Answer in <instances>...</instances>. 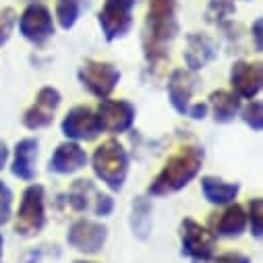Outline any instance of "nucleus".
I'll list each match as a JSON object with an SVG mask.
<instances>
[{
	"label": "nucleus",
	"instance_id": "1a4fd4ad",
	"mask_svg": "<svg viewBox=\"0 0 263 263\" xmlns=\"http://www.w3.org/2000/svg\"><path fill=\"white\" fill-rule=\"evenodd\" d=\"M106 238H108V228L104 224H100L96 220H87V218L73 222L69 228V234H67V242L75 251L85 253V255L100 253L106 245Z\"/></svg>",
	"mask_w": 263,
	"mask_h": 263
},
{
	"label": "nucleus",
	"instance_id": "c85d7f7f",
	"mask_svg": "<svg viewBox=\"0 0 263 263\" xmlns=\"http://www.w3.org/2000/svg\"><path fill=\"white\" fill-rule=\"evenodd\" d=\"M112 210H114V201H112V197L110 195H104V193H98V197H96V203H93V214L96 216H110L112 214Z\"/></svg>",
	"mask_w": 263,
	"mask_h": 263
},
{
	"label": "nucleus",
	"instance_id": "dca6fc26",
	"mask_svg": "<svg viewBox=\"0 0 263 263\" xmlns=\"http://www.w3.org/2000/svg\"><path fill=\"white\" fill-rule=\"evenodd\" d=\"M199 83L197 75L189 69H176L172 75H170V81H168V100L172 104V108L178 112V114H186L189 106H191V96Z\"/></svg>",
	"mask_w": 263,
	"mask_h": 263
},
{
	"label": "nucleus",
	"instance_id": "39448f33",
	"mask_svg": "<svg viewBox=\"0 0 263 263\" xmlns=\"http://www.w3.org/2000/svg\"><path fill=\"white\" fill-rule=\"evenodd\" d=\"M81 85L96 98L106 100L114 87L120 81V71L112 62H102V60H85L77 73Z\"/></svg>",
	"mask_w": 263,
	"mask_h": 263
},
{
	"label": "nucleus",
	"instance_id": "5701e85b",
	"mask_svg": "<svg viewBox=\"0 0 263 263\" xmlns=\"http://www.w3.org/2000/svg\"><path fill=\"white\" fill-rule=\"evenodd\" d=\"M87 9V0H56V19L62 29H73L81 13Z\"/></svg>",
	"mask_w": 263,
	"mask_h": 263
},
{
	"label": "nucleus",
	"instance_id": "2f4dec72",
	"mask_svg": "<svg viewBox=\"0 0 263 263\" xmlns=\"http://www.w3.org/2000/svg\"><path fill=\"white\" fill-rule=\"evenodd\" d=\"M261 27H263L261 19H255V23H253V40H255V50L257 52L263 50V44H261Z\"/></svg>",
	"mask_w": 263,
	"mask_h": 263
},
{
	"label": "nucleus",
	"instance_id": "b1692460",
	"mask_svg": "<svg viewBox=\"0 0 263 263\" xmlns=\"http://www.w3.org/2000/svg\"><path fill=\"white\" fill-rule=\"evenodd\" d=\"M236 13V7H234V0H210L208 5V11H205V17L210 23H216V25H224L228 17H232Z\"/></svg>",
	"mask_w": 263,
	"mask_h": 263
},
{
	"label": "nucleus",
	"instance_id": "6ab92c4d",
	"mask_svg": "<svg viewBox=\"0 0 263 263\" xmlns=\"http://www.w3.org/2000/svg\"><path fill=\"white\" fill-rule=\"evenodd\" d=\"M212 222L216 230L214 234L224 236V238H236L247 230V214L238 203L230 205L218 220H212Z\"/></svg>",
	"mask_w": 263,
	"mask_h": 263
},
{
	"label": "nucleus",
	"instance_id": "f257e3e1",
	"mask_svg": "<svg viewBox=\"0 0 263 263\" xmlns=\"http://www.w3.org/2000/svg\"><path fill=\"white\" fill-rule=\"evenodd\" d=\"M178 33L176 0H149L143 25V54L149 64H158L168 56V46Z\"/></svg>",
	"mask_w": 263,
	"mask_h": 263
},
{
	"label": "nucleus",
	"instance_id": "9b49d317",
	"mask_svg": "<svg viewBox=\"0 0 263 263\" xmlns=\"http://www.w3.org/2000/svg\"><path fill=\"white\" fill-rule=\"evenodd\" d=\"M100 128L106 133H126L135 122V106L126 100H102L98 108Z\"/></svg>",
	"mask_w": 263,
	"mask_h": 263
},
{
	"label": "nucleus",
	"instance_id": "f3484780",
	"mask_svg": "<svg viewBox=\"0 0 263 263\" xmlns=\"http://www.w3.org/2000/svg\"><path fill=\"white\" fill-rule=\"evenodd\" d=\"M37 139H21L15 145V154H13V166L11 172L21 178V180H33L37 170H35V162H37Z\"/></svg>",
	"mask_w": 263,
	"mask_h": 263
},
{
	"label": "nucleus",
	"instance_id": "393cba45",
	"mask_svg": "<svg viewBox=\"0 0 263 263\" xmlns=\"http://www.w3.org/2000/svg\"><path fill=\"white\" fill-rule=\"evenodd\" d=\"M247 222H251V234L259 240L263 234V201H261V197H255V199L249 201Z\"/></svg>",
	"mask_w": 263,
	"mask_h": 263
},
{
	"label": "nucleus",
	"instance_id": "20e7f679",
	"mask_svg": "<svg viewBox=\"0 0 263 263\" xmlns=\"http://www.w3.org/2000/svg\"><path fill=\"white\" fill-rule=\"evenodd\" d=\"M44 199H46V195H44L42 184H29L23 191L21 205H19L17 220H15V232L19 236L31 238L42 232L46 224V201Z\"/></svg>",
	"mask_w": 263,
	"mask_h": 263
},
{
	"label": "nucleus",
	"instance_id": "f704fd0d",
	"mask_svg": "<svg viewBox=\"0 0 263 263\" xmlns=\"http://www.w3.org/2000/svg\"><path fill=\"white\" fill-rule=\"evenodd\" d=\"M3 245H5V240H3V234H0V257H3Z\"/></svg>",
	"mask_w": 263,
	"mask_h": 263
},
{
	"label": "nucleus",
	"instance_id": "6e6552de",
	"mask_svg": "<svg viewBox=\"0 0 263 263\" xmlns=\"http://www.w3.org/2000/svg\"><path fill=\"white\" fill-rule=\"evenodd\" d=\"M19 31L33 46H44L54 35V19L48 7L40 3L27 5L19 19Z\"/></svg>",
	"mask_w": 263,
	"mask_h": 263
},
{
	"label": "nucleus",
	"instance_id": "2eb2a0df",
	"mask_svg": "<svg viewBox=\"0 0 263 263\" xmlns=\"http://www.w3.org/2000/svg\"><path fill=\"white\" fill-rule=\"evenodd\" d=\"M87 164V154L77 141L60 143L48 162V170L54 174H75Z\"/></svg>",
	"mask_w": 263,
	"mask_h": 263
},
{
	"label": "nucleus",
	"instance_id": "0eeeda50",
	"mask_svg": "<svg viewBox=\"0 0 263 263\" xmlns=\"http://www.w3.org/2000/svg\"><path fill=\"white\" fill-rule=\"evenodd\" d=\"M180 242L182 255L195 261H210L214 257L216 236L193 218H184L180 222Z\"/></svg>",
	"mask_w": 263,
	"mask_h": 263
},
{
	"label": "nucleus",
	"instance_id": "c9c22d12",
	"mask_svg": "<svg viewBox=\"0 0 263 263\" xmlns=\"http://www.w3.org/2000/svg\"><path fill=\"white\" fill-rule=\"evenodd\" d=\"M75 263H91V261H75Z\"/></svg>",
	"mask_w": 263,
	"mask_h": 263
},
{
	"label": "nucleus",
	"instance_id": "4be33fe9",
	"mask_svg": "<svg viewBox=\"0 0 263 263\" xmlns=\"http://www.w3.org/2000/svg\"><path fill=\"white\" fill-rule=\"evenodd\" d=\"M98 189L93 186L91 180L87 178H81V180H75L71 191H69V203L73 210L77 212H87V210H93V203H96V197H98Z\"/></svg>",
	"mask_w": 263,
	"mask_h": 263
},
{
	"label": "nucleus",
	"instance_id": "f8f14e48",
	"mask_svg": "<svg viewBox=\"0 0 263 263\" xmlns=\"http://www.w3.org/2000/svg\"><path fill=\"white\" fill-rule=\"evenodd\" d=\"M60 91L54 87H42L35 96V102L25 110L23 114V124L29 130H37L44 126H50L54 120V112L60 106Z\"/></svg>",
	"mask_w": 263,
	"mask_h": 263
},
{
	"label": "nucleus",
	"instance_id": "ddd939ff",
	"mask_svg": "<svg viewBox=\"0 0 263 263\" xmlns=\"http://www.w3.org/2000/svg\"><path fill=\"white\" fill-rule=\"evenodd\" d=\"M263 83V67L261 62L236 60L230 69V85L238 98L253 100L261 91Z\"/></svg>",
	"mask_w": 263,
	"mask_h": 263
},
{
	"label": "nucleus",
	"instance_id": "f03ea898",
	"mask_svg": "<svg viewBox=\"0 0 263 263\" xmlns=\"http://www.w3.org/2000/svg\"><path fill=\"white\" fill-rule=\"evenodd\" d=\"M201 166H203V149L201 147H197V145L180 147L172 158H168V162L164 164L160 174L149 184V189H147L149 195L164 197V195H172V193L184 189L199 174Z\"/></svg>",
	"mask_w": 263,
	"mask_h": 263
},
{
	"label": "nucleus",
	"instance_id": "7ed1b4c3",
	"mask_svg": "<svg viewBox=\"0 0 263 263\" xmlns=\"http://www.w3.org/2000/svg\"><path fill=\"white\" fill-rule=\"evenodd\" d=\"M91 166L96 176L110 191H120L128 172V154L116 139H108L93 152Z\"/></svg>",
	"mask_w": 263,
	"mask_h": 263
},
{
	"label": "nucleus",
	"instance_id": "bb28decb",
	"mask_svg": "<svg viewBox=\"0 0 263 263\" xmlns=\"http://www.w3.org/2000/svg\"><path fill=\"white\" fill-rule=\"evenodd\" d=\"M13 214V191L0 180V226H5Z\"/></svg>",
	"mask_w": 263,
	"mask_h": 263
},
{
	"label": "nucleus",
	"instance_id": "4468645a",
	"mask_svg": "<svg viewBox=\"0 0 263 263\" xmlns=\"http://www.w3.org/2000/svg\"><path fill=\"white\" fill-rule=\"evenodd\" d=\"M218 58V46L216 42L205 33H189L186 35V50H184V62L189 71L197 73L205 69L212 60Z\"/></svg>",
	"mask_w": 263,
	"mask_h": 263
},
{
	"label": "nucleus",
	"instance_id": "e433bc0d",
	"mask_svg": "<svg viewBox=\"0 0 263 263\" xmlns=\"http://www.w3.org/2000/svg\"><path fill=\"white\" fill-rule=\"evenodd\" d=\"M193 263H205V261H193Z\"/></svg>",
	"mask_w": 263,
	"mask_h": 263
},
{
	"label": "nucleus",
	"instance_id": "a878e982",
	"mask_svg": "<svg viewBox=\"0 0 263 263\" xmlns=\"http://www.w3.org/2000/svg\"><path fill=\"white\" fill-rule=\"evenodd\" d=\"M242 120L247 126H251V130L259 133L261 126H263V106L259 100L255 102H249L245 108H242Z\"/></svg>",
	"mask_w": 263,
	"mask_h": 263
},
{
	"label": "nucleus",
	"instance_id": "9d476101",
	"mask_svg": "<svg viewBox=\"0 0 263 263\" xmlns=\"http://www.w3.org/2000/svg\"><path fill=\"white\" fill-rule=\"evenodd\" d=\"M60 128L62 135L71 141H93L102 133L98 114L87 106H75L73 110H69L67 116L62 118Z\"/></svg>",
	"mask_w": 263,
	"mask_h": 263
},
{
	"label": "nucleus",
	"instance_id": "72a5a7b5",
	"mask_svg": "<svg viewBox=\"0 0 263 263\" xmlns=\"http://www.w3.org/2000/svg\"><path fill=\"white\" fill-rule=\"evenodd\" d=\"M21 263H40V253L29 251V253L23 257V261H21Z\"/></svg>",
	"mask_w": 263,
	"mask_h": 263
},
{
	"label": "nucleus",
	"instance_id": "7c9ffc66",
	"mask_svg": "<svg viewBox=\"0 0 263 263\" xmlns=\"http://www.w3.org/2000/svg\"><path fill=\"white\" fill-rule=\"evenodd\" d=\"M208 104H191L189 110H186V116H191L193 120H203L205 114H208Z\"/></svg>",
	"mask_w": 263,
	"mask_h": 263
},
{
	"label": "nucleus",
	"instance_id": "423d86ee",
	"mask_svg": "<svg viewBox=\"0 0 263 263\" xmlns=\"http://www.w3.org/2000/svg\"><path fill=\"white\" fill-rule=\"evenodd\" d=\"M133 9L135 0H106L98 21L106 42H114L124 37L133 27Z\"/></svg>",
	"mask_w": 263,
	"mask_h": 263
},
{
	"label": "nucleus",
	"instance_id": "aec40b11",
	"mask_svg": "<svg viewBox=\"0 0 263 263\" xmlns=\"http://www.w3.org/2000/svg\"><path fill=\"white\" fill-rule=\"evenodd\" d=\"M210 106L214 112V120L220 124H226L236 118V114L240 110V98L236 93L218 89V91L210 93Z\"/></svg>",
	"mask_w": 263,
	"mask_h": 263
},
{
	"label": "nucleus",
	"instance_id": "a211bd4d",
	"mask_svg": "<svg viewBox=\"0 0 263 263\" xmlns=\"http://www.w3.org/2000/svg\"><path fill=\"white\" fill-rule=\"evenodd\" d=\"M201 191L203 197L214 205H230L240 191L238 182H226L216 176H203L201 178Z\"/></svg>",
	"mask_w": 263,
	"mask_h": 263
},
{
	"label": "nucleus",
	"instance_id": "cd10ccee",
	"mask_svg": "<svg viewBox=\"0 0 263 263\" xmlns=\"http://www.w3.org/2000/svg\"><path fill=\"white\" fill-rule=\"evenodd\" d=\"M15 23H17V15L13 9H0V46L7 44V40L11 37Z\"/></svg>",
	"mask_w": 263,
	"mask_h": 263
},
{
	"label": "nucleus",
	"instance_id": "473e14b6",
	"mask_svg": "<svg viewBox=\"0 0 263 263\" xmlns=\"http://www.w3.org/2000/svg\"><path fill=\"white\" fill-rule=\"evenodd\" d=\"M7 160H9V147H7V143H5V141H0V170L5 168Z\"/></svg>",
	"mask_w": 263,
	"mask_h": 263
},
{
	"label": "nucleus",
	"instance_id": "c756f323",
	"mask_svg": "<svg viewBox=\"0 0 263 263\" xmlns=\"http://www.w3.org/2000/svg\"><path fill=\"white\" fill-rule=\"evenodd\" d=\"M216 263H251V259L242 253H224L216 259Z\"/></svg>",
	"mask_w": 263,
	"mask_h": 263
},
{
	"label": "nucleus",
	"instance_id": "412c9836",
	"mask_svg": "<svg viewBox=\"0 0 263 263\" xmlns=\"http://www.w3.org/2000/svg\"><path fill=\"white\" fill-rule=\"evenodd\" d=\"M152 201L147 197H137L130 212V230L139 240H147L152 236Z\"/></svg>",
	"mask_w": 263,
	"mask_h": 263
}]
</instances>
